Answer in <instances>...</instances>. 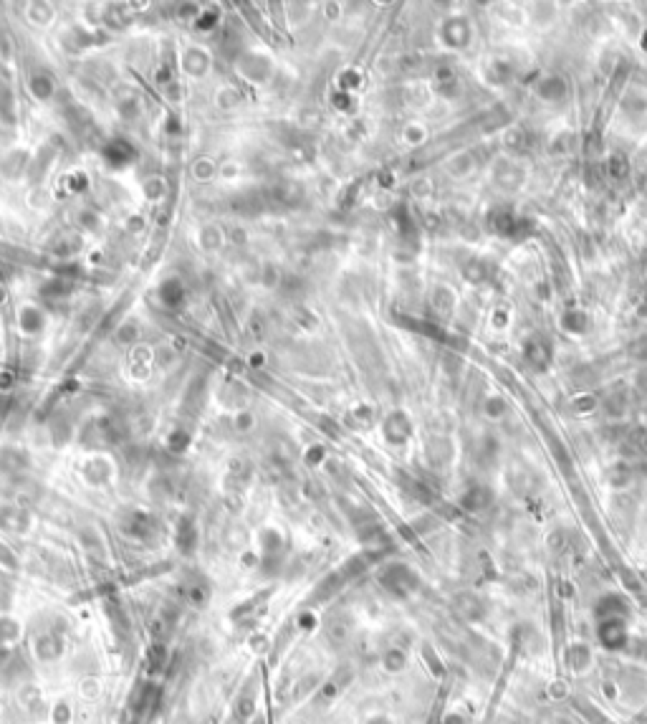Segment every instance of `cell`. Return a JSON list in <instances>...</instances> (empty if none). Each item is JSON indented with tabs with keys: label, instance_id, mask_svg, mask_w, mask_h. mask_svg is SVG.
<instances>
[{
	"label": "cell",
	"instance_id": "2",
	"mask_svg": "<svg viewBox=\"0 0 647 724\" xmlns=\"http://www.w3.org/2000/svg\"><path fill=\"white\" fill-rule=\"evenodd\" d=\"M18 638V623L8 615H0V643L15 641Z\"/></svg>",
	"mask_w": 647,
	"mask_h": 724
},
{
	"label": "cell",
	"instance_id": "1",
	"mask_svg": "<svg viewBox=\"0 0 647 724\" xmlns=\"http://www.w3.org/2000/svg\"><path fill=\"white\" fill-rule=\"evenodd\" d=\"M59 651H61V641L53 633H44L36 641V653H38V658H44V661L56 658L59 656Z\"/></svg>",
	"mask_w": 647,
	"mask_h": 724
},
{
	"label": "cell",
	"instance_id": "3",
	"mask_svg": "<svg viewBox=\"0 0 647 724\" xmlns=\"http://www.w3.org/2000/svg\"><path fill=\"white\" fill-rule=\"evenodd\" d=\"M253 709H256V702H253V696H243L241 702H238V707H236L238 719H248L250 714H253Z\"/></svg>",
	"mask_w": 647,
	"mask_h": 724
},
{
	"label": "cell",
	"instance_id": "4",
	"mask_svg": "<svg viewBox=\"0 0 647 724\" xmlns=\"http://www.w3.org/2000/svg\"><path fill=\"white\" fill-rule=\"evenodd\" d=\"M84 694H86V696H94L96 694V684H94V681H91V684H88V681L84 684Z\"/></svg>",
	"mask_w": 647,
	"mask_h": 724
}]
</instances>
